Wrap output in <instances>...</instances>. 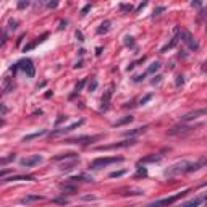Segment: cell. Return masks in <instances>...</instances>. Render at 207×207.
Listing matches in <instances>:
<instances>
[{"instance_id":"obj_12","label":"cell","mask_w":207,"mask_h":207,"mask_svg":"<svg viewBox=\"0 0 207 207\" xmlns=\"http://www.w3.org/2000/svg\"><path fill=\"white\" fill-rule=\"evenodd\" d=\"M178 40H180V34H176L175 37H173V39L170 40V42H168L167 45H165V47L162 49V52H167V50H170V49H173V47H175V45L178 44Z\"/></svg>"},{"instance_id":"obj_33","label":"cell","mask_w":207,"mask_h":207,"mask_svg":"<svg viewBox=\"0 0 207 207\" xmlns=\"http://www.w3.org/2000/svg\"><path fill=\"white\" fill-rule=\"evenodd\" d=\"M125 44H126V45H134V40H133V37H126Z\"/></svg>"},{"instance_id":"obj_17","label":"cell","mask_w":207,"mask_h":207,"mask_svg":"<svg viewBox=\"0 0 207 207\" xmlns=\"http://www.w3.org/2000/svg\"><path fill=\"white\" fill-rule=\"evenodd\" d=\"M16 159V155L15 154H12V155H8V157H2L0 159V165H5V163H10V162H13Z\"/></svg>"},{"instance_id":"obj_22","label":"cell","mask_w":207,"mask_h":207,"mask_svg":"<svg viewBox=\"0 0 207 207\" xmlns=\"http://www.w3.org/2000/svg\"><path fill=\"white\" fill-rule=\"evenodd\" d=\"M126 173V170H120V172H112L110 173V178H118V176H121V175H125Z\"/></svg>"},{"instance_id":"obj_26","label":"cell","mask_w":207,"mask_h":207,"mask_svg":"<svg viewBox=\"0 0 207 207\" xmlns=\"http://www.w3.org/2000/svg\"><path fill=\"white\" fill-rule=\"evenodd\" d=\"M183 82H185V76H183V74H180V76L176 78V87H180Z\"/></svg>"},{"instance_id":"obj_8","label":"cell","mask_w":207,"mask_h":207,"mask_svg":"<svg viewBox=\"0 0 207 207\" xmlns=\"http://www.w3.org/2000/svg\"><path fill=\"white\" fill-rule=\"evenodd\" d=\"M32 181L34 180V176H31V175H15V176H8V178H3L0 183H10V181Z\"/></svg>"},{"instance_id":"obj_20","label":"cell","mask_w":207,"mask_h":207,"mask_svg":"<svg viewBox=\"0 0 207 207\" xmlns=\"http://www.w3.org/2000/svg\"><path fill=\"white\" fill-rule=\"evenodd\" d=\"M129 121H133V117H131V115H129V117H125V118L118 120V121L115 123L113 126H121V125H125V123H129Z\"/></svg>"},{"instance_id":"obj_18","label":"cell","mask_w":207,"mask_h":207,"mask_svg":"<svg viewBox=\"0 0 207 207\" xmlns=\"http://www.w3.org/2000/svg\"><path fill=\"white\" fill-rule=\"evenodd\" d=\"M120 10L125 12V13H129V12H133V5L131 3H120Z\"/></svg>"},{"instance_id":"obj_24","label":"cell","mask_w":207,"mask_h":207,"mask_svg":"<svg viewBox=\"0 0 207 207\" xmlns=\"http://www.w3.org/2000/svg\"><path fill=\"white\" fill-rule=\"evenodd\" d=\"M163 12H165V7H159V8H155V10H154V18H155V16H160Z\"/></svg>"},{"instance_id":"obj_4","label":"cell","mask_w":207,"mask_h":207,"mask_svg":"<svg viewBox=\"0 0 207 207\" xmlns=\"http://www.w3.org/2000/svg\"><path fill=\"white\" fill-rule=\"evenodd\" d=\"M188 168H189V163H188V162H178V163L172 165L170 168H167V170H165V175H167V176L180 175V173H185V172H188Z\"/></svg>"},{"instance_id":"obj_5","label":"cell","mask_w":207,"mask_h":207,"mask_svg":"<svg viewBox=\"0 0 207 207\" xmlns=\"http://www.w3.org/2000/svg\"><path fill=\"white\" fill-rule=\"evenodd\" d=\"M180 39H183V42H185L189 49H191V50H197V49H199V44H197V40L193 37L191 32H188V31L181 32V34H180Z\"/></svg>"},{"instance_id":"obj_16","label":"cell","mask_w":207,"mask_h":207,"mask_svg":"<svg viewBox=\"0 0 207 207\" xmlns=\"http://www.w3.org/2000/svg\"><path fill=\"white\" fill-rule=\"evenodd\" d=\"M162 159V155H149V157H144L143 160H141L139 163H147V162H157V160H160Z\"/></svg>"},{"instance_id":"obj_37","label":"cell","mask_w":207,"mask_h":207,"mask_svg":"<svg viewBox=\"0 0 207 207\" xmlns=\"http://www.w3.org/2000/svg\"><path fill=\"white\" fill-rule=\"evenodd\" d=\"M57 5H59L57 2H49V3H47V7H49V8H55Z\"/></svg>"},{"instance_id":"obj_21","label":"cell","mask_w":207,"mask_h":207,"mask_svg":"<svg viewBox=\"0 0 207 207\" xmlns=\"http://www.w3.org/2000/svg\"><path fill=\"white\" fill-rule=\"evenodd\" d=\"M62 189H63L65 193H76L78 191L76 186H65V185H62Z\"/></svg>"},{"instance_id":"obj_15","label":"cell","mask_w":207,"mask_h":207,"mask_svg":"<svg viewBox=\"0 0 207 207\" xmlns=\"http://www.w3.org/2000/svg\"><path fill=\"white\" fill-rule=\"evenodd\" d=\"M109 29H110V21L107 20V21H104V23L101 24V28L97 29V32H99V34H105V32L109 31Z\"/></svg>"},{"instance_id":"obj_30","label":"cell","mask_w":207,"mask_h":207,"mask_svg":"<svg viewBox=\"0 0 207 207\" xmlns=\"http://www.w3.org/2000/svg\"><path fill=\"white\" fill-rule=\"evenodd\" d=\"M8 173H12L10 168H5V170H0V178H3L5 175H8Z\"/></svg>"},{"instance_id":"obj_10","label":"cell","mask_w":207,"mask_h":207,"mask_svg":"<svg viewBox=\"0 0 207 207\" xmlns=\"http://www.w3.org/2000/svg\"><path fill=\"white\" fill-rule=\"evenodd\" d=\"M42 199H44V197H42V196H39V194H29V196H26V197H23L21 202H23V204H29V202L42 201Z\"/></svg>"},{"instance_id":"obj_3","label":"cell","mask_w":207,"mask_h":207,"mask_svg":"<svg viewBox=\"0 0 207 207\" xmlns=\"http://www.w3.org/2000/svg\"><path fill=\"white\" fill-rule=\"evenodd\" d=\"M185 194H188V189H186V191H183V193H178V194H175V196H172V197H165V199L151 202V204H147L146 207H168V205H172L173 202H176L178 199H181Z\"/></svg>"},{"instance_id":"obj_32","label":"cell","mask_w":207,"mask_h":207,"mask_svg":"<svg viewBox=\"0 0 207 207\" xmlns=\"http://www.w3.org/2000/svg\"><path fill=\"white\" fill-rule=\"evenodd\" d=\"M54 202H59V204H67L68 201L65 199V197H59V199H54Z\"/></svg>"},{"instance_id":"obj_9","label":"cell","mask_w":207,"mask_h":207,"mask_svg":"<svg viewBox=\"0 0 207 207\" xmlns=\"http://www.w3.org/2000/svg\"><path fill=\"white\" fill-rule=\"evenodd\" d=\"M97 136H92V138H89V136H82V138H74V139H68L67 143H73V144H91L92 141H96Z\"/></svg>"},{"instance_id":"obj_7","label":"cell","mask_w":207,"mask_h":207,"mask_svg":"<svg viewBox=\"0 0 207 207\" xmlns=\"http://www.w3.org/2000/svg\"><path fill=\"white\" fill-rule=\"evenodd\" d=\"M205 109H197V110H194V112H189V113H186L185 117H181V121H191V120H196V118H199V117H202V115H205Z\"/></svg>"},{"instance_id":"obj_13","label":"cell","mask_w":207,"mask_h":207,"mask_svg":"<svg viewBox=\"0 0 207 207\" xmlns=\"http://www.w3.org/2000/svg\"><path fill=\"white\" fill-rule=\"evenodd\" d=\"M47 133L45 129H42V131H39V133H32V134H28V136H24L23 138V141L24 143H28V141H31V139H36V138H39V136H44Z\"/></svg>"},{"instance_id":"obj_2","label":"cell","mask_w":207,"mask_h":207,"mask_svg":"<svg viewBox=\"0 0 207 207\" xmlns=\"http://www.w3.org/2000/svg\"><path fill=\"white\" fill-rule=\"evenodd\" d=\"M121 160H123V157H99V159H96L92 163H91V168L99 170V168H104L110 163H117V162H121Z\"/></svg>"},{"instance_id":"obj_42","label":"cell","mask_w":207,"mask_h":207,"mask_svg":"<svg viewBox=\"0 0 207 207\" xmlns=\"http://www.w3.org/2000/svg\"><path fill=\"white\" fill-rule=\"evenodd\" d=\"M3 123H5V120H3V118H0V126H2Z\"/></svg>"},{"instance_id":"obj_1","label":"cell","mask_w":207,"mask_h":207,"mask_svg":"<svg viewBox=\"0 0 207 207\" xmlns=\"http://www.w3.org/2000/svg\"><path fill=\"white\" fill-rule=\"evenodd\" d=\"M18 68H20V70H23V71L26 73L29 78H34V74H36V70H34V65H32V62H31L29 59H23V60H20V62L16 63L13 68H12V71L15 73V71L18 70Z\"/></svg>"},{"instance_id":"obj_14","label":"cell","mask_w":207,"mask_h":207,"mask_svg":"<svg viewBox=\"0 0 207 207\" xmlns=\"http://www.w3.org/2000/svg\"><path fill=\"white\" fill-rule=\"evenodd\" d=\"M65 159H76V154L74 152H70V154H62V155H55L54 157V160H65Z\"/></svg>"},{"instance_id":"obj_35","label":"cell","mask_w":207,"mask_h":207,"mask_svg":"<svg viewBox=\"0 0 207 207\" xmlns=\"http://www.w3.org/2000/svg\"><path fill=\"white\" fill-rule=\"evenodd\" d=\"M160 81H162V76L159 74V76H155V79H152V84H159Z\"/></svg>"},{"instance_id":"obj_6","label":"cell","mask_w":207,"mask_h":207,"mask_svg":"<svg viewBox=\"0 0 207 207\" xmlns=\"http://www.w3.org/2000/svg\"><path fill=\"white\" fill-rule=\"evenodd\" d=\"M42 162V157L40 155H31V157H24V159L20 160V163L23 167H34V165Z\"/></svg>"},{"instance_id":"obj_36","label":"cell","mask_w":207,"mask_h":207,"mask_svg":"<svg viewBox=\"0 0 207 207\" xmlns=\"http://www.w3.org/2000/svg\"><path fill=\"white\" fill-rule=\"evenodd\" d=\"M76 37H78V40H81V42L84 40V37H82V32H81V31H76Z\"/></svg>"},{"instance_id":"obj_19","label":"cell","mask_w":207,"mask_h":207,"mask_svg":"<svg viewBox=\"0 0 207 207\" xmlns=\"http://www.w3.org/2000/svg\"><path fill=\"white\" fill-rule=\"evenodd\" d=\"M160 67H162V65H160L159 62H155V63H152L151 67L147 68V73H155V71H159V70H160Z\"/></svg>"},{"instance_id":"obj_39","label":"cell","mask_w":207,"mask_h":207,"mask_svg":"<svg viewBox=\"0 0 207 207\" xmlns=\"http://www.w3.org/2000/svg\"><path fill=\"white\" fill-rule=\"evenodd\" d=\"M82 67V62H78L76 65H74V68H81Z\"/></svg>"},{"instance_id":"obj_25","label":"cell","mask_w":207,"mask_h":207,"mask_svg":"<svg viewBox=\"0 0 207 207\" xmlns=\"http://www.w3.org/2000/svg\"><path fill=\"white\" fill-rule=\"evenodd\" d=\"M84 84H86V78H84V79H81V81L78 82V84H76V92H79V91H81L82 87H84Z\"/></svg>"},{"instance_id":"obj_29","label":"cell","mask_w":207,"mask_h":207,"mask_svg":"<svg viewBox=\"0 0 207 207\" xmlns=\"http://www.w3.org/2000/svg\"><path fill=\"white\" fill-rule=\"evenodd\" d=\"M28 5H29L28 0H21V2H18V8H26Z\"/></svg>"},{"instance_id":"obj_31","label":"cell","mask_w":207,"mask_h":207,"mask_svg":"<svg viewBox=\"0 0 207 207\" xmlns=\"http://www.w3.org/2000/svg\"><path fill=\"white\" fill-rule=\"evenodd\" d=\"M89 10H91V5H86V7L81 10V15H82V16H84V15H87V12H89Z\"/></svg>"},{"instance_id":"obj_27","label":"cell","mask_w":207,"mask_h":207,"mask_svg":"<svg viewBox=\"0 0 207 207\" xmlns=\"http://www.w3.org/2000/svg\"><path fill=\"white\" fill-rule=\"evenodd\" d=\"M147 175V170L146 168H139L138 173H136V176H146Z\"/></svg>"},{"instance_id":"obj_41","label":"cell","mask_w":207,"mask_h":207,"mask_svg":"<svg viewBox=\"0 0 207 207\" xmlns=\"http://www.w3.org/2000/svg\"><path fill=\"white\" fill-rule=\"evenodd\" d=\"M0 112H7V107H3V105H0Z\"/></svg>"},{"instance_id":"obj_23","label":"cell","mask_w":207,"mask_h":207,"mask_svg":"<svg viewBox=\"0 0 207 207\" xmlns=\"http://www.w3.org/2000/svg\"><path fill=\"white\" fill-rule=\"evenodd\" d=\"M87 89L91 91V92H94V91L97 89V81H96V79L91 81V82H89V86H87Z\"/></svg>"},{"instance_id":"obj_11","label":"cell","mask_w":207,"mask_h":207,"mask_svg":"<svg viewBox=\"0 0 207 207\" xmlns=\"http://www.w3.org/2000/svg\"><path fill=\"white\" fill-rule=\"evenodd\" d=\"M202 197H196V199H193V201H188V202H185V204H181L180 207H199L201 204H202Z\"/></svg>"},{"instance_id":"obj_34","label":"cell","mask_w":207,"mask_h":207,"mask_svg":"<svg viewBox=\"0 0 207 207\" xmlns=\"http://www.w3.org/2000/svg\"><path fill=\"white\" fill-rule=\"evenodd\" d=\"M34 47H36V42H32V44H29V45L24 47V52H28V50H31V49H34Z\"/></svg>"},{"instance_id":"obj_38","label":"cell","mask_w":207,"mask_h":207,"mask_svg":"<svg viewBox=\"0 0 207 207\" xmlns=\"http://www.w3.org/2000/svg\"><path fill=\"white\" fill-rule=\"evenodd\" d=\"M16 24H18L16 21H10V29H16Z\"/></svg>"},{"instance_id":"obj_40","label":"cell","mask_w":207,"mask_h":207,"mask_svg":"<svg viewBox=\"0 0 207 207\" xmlns=\"http://www.w3.org/2000/svg\"><path fill=\"white\" fill-rule=\"evenodd\" d=\"M96 54H97V55H101V54H102V47H97V52H96Z\"/></svg>"},{"instance_id":"obj_28","label":"cell","mask_w":207,"mask_h":207,"mask_svg":"<svg viewBox=\"0 0 207 207\" xmlns=\"http://www.w3.org/2000/svg\"><path fill=\"white\" fill-rule=\"evenodd\" d=\"M151 99H152V94H147L144 99H141V105H144L146 102H149V101H151Z\"/></svg>"}]
</instances>
